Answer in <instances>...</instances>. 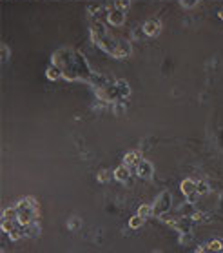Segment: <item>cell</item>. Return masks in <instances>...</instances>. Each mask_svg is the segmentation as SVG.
Returning <instances> with one entry per match:
<instances>
[{
  "instance_id": "6da1fadb",
  "label": "cell",
  "mask_w": 223,
  "mask_h": 253,
  "mask_svg": "<svg viewBox=\"0 0 223 253\" xmlns=\"http://www.w3.org/2000/svg\"><path fill=\"white\" fill-rule=\"evenodd\" d=\"M17 213H18V220H20V224H22V226L31 224V222H33V219H34L33 202H29V201L20 202V204L17 206Z\"/></svg>"
},
{
  "instance_id": "8fae6325",
  "label": "cell",
  "mask_w": 223,
  "mask_h": 253,
  "mask_svg": "<svg viewBox=\"0 0 223 253\" xmlns=\"http://www.w3.org/2000/svg\"><path fill=\"white\" fill-rule=\"evenodd\" d=\"M78 226H80L78 220H71V222H69V228H71V230H73V228H78Z\"/></svg>"
},
{
  "instance_id": "ba28073f",
  "label": "cell",
  "mask_w": 223,
  "mask_h": 253,
  "mask_svg": "<svg viewBox=\"0 0 223 253\" xmlns=\"http://www.w3.org/2000/svg\"><path fill=\"white\" fill-rule=\"evenodd\" d=\"M149 213H151V210H149L147 206H142V208H140V211H138V215H140L142 219H147V215H149Z\"/></svg>"
},
{
  "instance_id": "8992f818",
  "label": "cell",
  "mask_w": 223,
  "mask_h": 253,
  "mask_svg": "<svg viewBox=\"0 0 223 253\" xmlns=\"http://www.w3.org/2000/svg\"><path fill=\"white\" fill-rule=\"evenodd\" d=\"M174 2H180V4H183V6L192 7V6H196L198 2H201V0H174Z\"/></svg>"
},
{
  "instance_id": "30bf717a",
  "label": "cell",
  "mask_w": 223,
  "mask_h": 253,
  "mask_svg": "<svg viewBox=\"0 0 223 253\" xmlns=\"http://www.w3.org/2000/svg\"><path fill=\"white\" fill-rule=\"evenodd\" d=\"M116 177L126 178V177H127V171H126V169H120V171H116Z\"/></svg>"
},
{
  "instance_id": "4fadbf2b",
  "label": "cell",
  "mask_w": 223,
  "mask_h": 253,
  "mask_svg": "<svg viewBox=\"0 0 223 253\" xmlns=\"http://www.w3.org/2000/svg\"><path fill=\"white\" fill-rule=\"evenodd\" d=\"M156 253H160V252H156Z\"/></svg>"
},
{
  "instance_id": "277c9868",
  "label": "cell",
  "mask_w": 223,
  "mask_h": 253,
  "mask_svg": "<svg viewBox=\"0 0 223 253\" xmlns=\"http://www.w3.org/2000/svg\"><path fill=\"white\" fill-rule=\"evenodd\" d=\"M142 224H143V219L140 217V215H136V217H132V219L129 220V226H131L132 230H136V228H140Z\"/></svg>"
},
{
  "instance_id": "9c48e42d",
  "label": "cell",
  "mask_w": 223,
  "mask_h": 253,
  "mask_svg": "<svg viewBox=\"0 0 223 253\" xmlns=\"http://www.w3.org/2000/svg\"><path fill=\"white\" fill-rule=\"evenodd\" d=\"M183 191H185L187 195H191V193L194 191V186L191 184V182H185V184H183Z\"/></svg>"
},
{
  "instance_id": "3957f363",
  "label": "cell",
  "mask_w": 223,
  "mask_h": 253,
  "mask_svg": "<svg viewBox=\"0 0 223 253\" xmlns=\"http://www.w3.org/2000/svg\"><path fill=\"white\" fill-rule=\"evenodd\" d=\"M207 250H209V252H212V253H218V252H222L223 250V242L222 241H211L209 242V244H207Z\"/></svg>"
},
{
  "instance_id": "7c38bea8",
  "label": "cell",
  "mask_w": 223,
  "mask_h": 253,
  "mask_svg": "<svg viewBox=\"0 0 223 253\" xmlns=\"http://www.w3.org/2000/svg\"><path fill=\"white\" fill-rule=\"evenodd\" d=\"M194 253H207V252H205V250H203V248H198V250H196Z\"/></svg>"
},
{
  "instance_id": "5b68a950",
  "label": "cell",
  "mask_w": 223,
  "mask_h": 253,
  "mask_svg": "<svg viewBox=\"0 0 223 253\" xmlns=\"http://www.w3.org/2000/svg\"><path fill=\"white\" fill-rule=\"evenodd\" d=\"M4 219H18L17 208H7L6 211H4Z\"/></svg>"
},
{
  "instance_id": "7a4b0ae2",
  "label": "cell",
  "mask_w": 223,
  "mask_h": 253,
  "mask_svg": "<svg viewBox=\"0 0 223 253\" xmlns=\"http://www.w3.org/2000/svg\"><path fill=\"white\" fill-rule=\"evenodd\" d=\"M169 208H171V195L169 193H163V195L158 199L155 206V215H161V213L169 211Z\"/></svg>"
},
{
  "instance_id": "52a82bcc",
  "label": "cell",
  "mask_w": 223,
  "mask_h": 253,
  "mask_svg": "<svg viewBox=\"0 0 223 253\" xmlns=\"http://www.w3.org/2000/svg\"><path fill=\"white\" fill-rule=\"evenodd\" d=\"M149 173H151V166H149V164H142V166H140V175L147 177Z\"/></svg>"
}]
</instances>
